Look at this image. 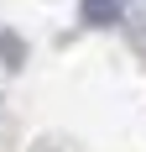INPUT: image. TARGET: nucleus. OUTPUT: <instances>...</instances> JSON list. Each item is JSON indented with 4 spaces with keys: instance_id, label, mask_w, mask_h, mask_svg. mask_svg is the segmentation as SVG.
Instances as JSON below:
<instances>
[{
    "instance_id": "obj_1",
    "label": "nucleus",
    "mask_w": 146,
    "mask_h": 152,
    "mask_svg": "<svg viewBox=\"0 0 146 152\" xmlns=\"http://www.w3.org/2000/svg\"><path fill=\"white\" fill-rule=\"evenodd\" d=\"M84 11H89V21H115L120 0H84Z\"/></svg>"
}]
</instances>
